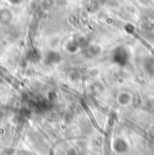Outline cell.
<instances>
[{
	"label": "cell",
	"mask_w": 154,
	"mask_h": 155,
	"mask_svg": "<svg viewBox=\"0 0 154 155\" xmlns=\"http://www.w3.org/2000/svg\"><path fill=\"white\" fill-rule=\"evenodd\" d=\"M116 102L122 107H127L132 102V95L128 91H121L116 95Z\"/></svg>",
	"instance_id": "1"
},
{
	"label": "cell",
	"mask_w": 154,
	"mask_h": 155,
	"mask_svg": "<svg viewBox=\"0 0 154 155\" xmlns=\"http://www.w3.org/2000/svg\"><path fill=\"white\" fill-rule=\"evenodd\" d=\"M114 148H115V150H116V152H118V153H124L128 149V144H127V142L124 139L118 138L115 142Z\"/></svg>",
	"instance_id": "2"
}]
</instances>
